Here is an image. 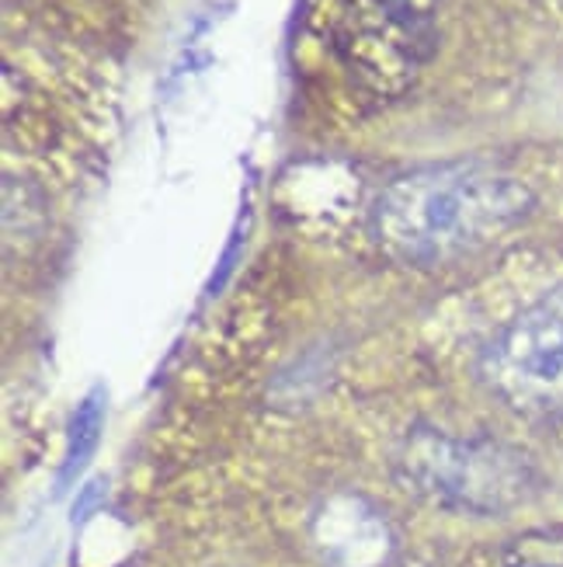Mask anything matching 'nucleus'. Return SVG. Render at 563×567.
<instances>
[{
  "mask_svg": "<svg viewBox=\"0 0 563 567\" xmlns=\"http://www.w3.org/2000/svg\"><path fill=\"white\" fill-rule=\"evenodd\" d=\"M535 206L532 188L491 164H435L394 178L373 203L369 230L379 248L414 268L449 265L483 251Z\"/></svg>",
  "mask_w": 563,
  "mask_h": 567,
  "instance_id": "obj_1",
  "label": "nucleus"
},
{
  "mask_svg": "<svg viewBox=\"0 0 563 567\" xmlns=\"http://www.w3.org/2000/svg\"><path fill=\"white\" fill-rule=\"evenodd\" d=\"M394 474L414 498L462 515H508L540 491L535 463L491 435L414 425L394 450Z\"/></svg>",
  "mask_w": 563,
  "mask_h": 567,
  "instance_id": "obj_2",
  "label": "nucleus"
},
{
  "mask_svg": "<svg viewBox=\"0 0 563 567\" xmlns=\"http://www.w3.org/2000/svg\"><path fill=\"white\" fill-rule=\"evenodd\" d=\"M442 4L446 0H337L334 53L358 87L397 97L435 56Z\"/></svg>",
  "mask_w": 563,
  "mask_h": 567,
  "instance_id": "obj_3",
  "label": "nucleus"
},
{
  "mask_svg": "<svg viewBox=\"0 0 563 567\" xmlns=\"http://www.w3.org/2000/svg\"><path fill=\"white\" fill-rule=\"evenodd\" d=\"M480 377L529 422H563V286L519 310L483 344Z\"/></svg>",
  "mask_w": 563,
  "mask_h": 567,
  "instance_id": "obj_4",
  "label": "nucleus"
},
{
  "mask_svg": "<svg viewBox=\"0 0 563 567\" xmlns=\"http://www.w3.org/2000/svg\"><path fill=\"white\" fill-rule=\"evenodd\" d=\"M102 390H94L91 398L73 411L70 422V439H66V456H63V471H60V484H70L77 477L87 460L97 450V439H102V422H105V408H102Z\"/></svg>",
  "mask_w": 563,
  "mask_h": 567,
  "instance_id": "obj_5",
  "label": "nucleus"
},
{
  "mask_svg": "<svg viewBox=\"0 0 563 567\" xmlns=\"http://www.w3.org/2000/svg\"><path fill=\"white\" fill-rule=\"evenodd\" d=\"M501 567H563V529H529L501 550Z\"/></svg>",
  "mask_w": 563,
  "mask_h": 567,
  "instance_id": "obj_6",
  "label": "nucleus"
},
{
  "mask_svg": "<svg viewBox=\"0 0 563 567\" xmlns=\"http://www.w3.org/2000/svg\"><path fill=\"white\" fill-rule=\"evenodd\" d=\"M379 567H397V564H394V560H386V564H379Z\"/></svg>",
  "mask_w": 563,
  "mask_h": 567,
  "instance_id": "obj_7",
  "label": "nucleus"
}]
</instances>
